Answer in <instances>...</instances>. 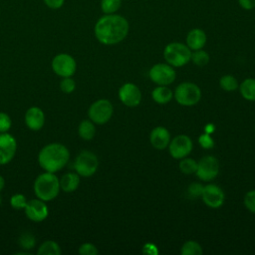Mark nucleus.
Returning a JSON list of instances; mask_svg holds the SVG:
<instances>
[{
  "instance_id": "20e7f679",
  "label": "nucleus",
  "mask_w": 255,
  "mask_h": 255,
  "mask_svg": "<svg viewBox=\"0 0 255 255\" xmlns=\"http://www.w3.org/2000/svg\"><path fill=\"white\" fill-rule=\"evenodd\" d=\"M165 61L173 67H182L190 61L191 51L182 43L173 42L165 46L163 51Z\"/></svg>"
},
{
  "instance_id": "473e14b6",
  "label": "nucleus",
  "mask_w": 255,
  "mask_h": 255,
  "mask_svg": "<svg viewBox=\"0 0 255 255\" xmlns=\"http://www.w3.org/2000/svg\"><path fill=\"white\" fill-rule=\"evenodd\" d=\"M198 142L200 144L201 147L205 148V149H209L211 147L214 146V140L213 138L209 135V133H202L199 138H198Z\"/></svg>"
},
{
  "instance_id": "7c9ffc66",
  "label": "nucleus",
  "mask_w": 255,
  "mask_h": 255,
  "mask_svg": "<svg viewBox=\"0 0 255 255\" xmlns=\"http://www.w3.org/2000/svg\"><path fill=\"white\" fill-rule=\"evenodd\" d=\"M60 88H61V91L64 92V93H67V94H70L72 93L75 88H76V83L74 80H72L70 77H65L61 83H60Z\"/></svg>"
},
{
  "instance_id": "a19ab883",
  "label": "nucleus",
  "mask_w": 255,
  "mask_h": 255,
  "mask_svg": "<svg viewBox=\"0 0 255 255\" xmlns=\"http://www.w3.org/2000/svg\"><path fill=\"white\" fill-rule=\"evenodd\" d=\"M1 201H2V198H1V196H0V204H1Z\"/></svg>"
},
{
  "instance_id": "cd10ccee",
  "label": "nucleus",
  "mask_w": 255,
  "mask_h": 255,
  "mask_svg": "<svg viewBox=\"0 0 255 255\" xmlns=\"http://www.w3.org/2000/svg\"><path fill=\"white\" fill-rule=\"evenodd\" d=\"M220 87L227 92H231V91H235L238 88V83L237 80L231 76V75H225L220 79Z\"/></svg>"
},
{
  "instance_id": "dca6fc26",
  "label": "nucleus",
  "mask_w": 255,
  "mask_h": 255,
  "mask_svg": "<svg viewBox=\"0 0 255 255\" xmlns=\"http://www.w3.org/2000/svg\"><path fill=\"white\" fill-rule=\"evenodd\" d=\"M25 123L32 130H39L43 128L45 123V116L43 111L38 107L30 108L25 115Z\"/></svg>"
},
{
  "instance_id": "a211bd4d",
  "label": "nucleus",
  "mask_w": 255,
  "mask_h": 255,
  "mask_svg": "<svg viewBox=\"0 0 255 255\" xmlns=\"http://www.w3.org/2000/svg\"><path fill=\"white\" fill-rule=\"evenodd\" d=\"M206 43V35L203 30L199 28H195L189 31L186 37L187 47L191 50H199L203 48Z\"/></svg>"
},
{
  "instance_id": "f257e3e1",
  "label": "nucleus",
  "mask_w": 255,
  "mask_h": 255,
  "mask_svg": "<svg viewBox=\"0 0 255 255\" xmlns=\"http://www.w3.org/2000/svg\"><path fill=\"white\" fill-rule=\"evenodd\" d=\"M128 33L126 18L117 14H106L95 25V36L104 45H115L123 41Z\"/></svg>"
},
{
  "instance_id": "393cba45",
  "label": "nucleus",
  "mask_w": 255,
  "mask_h": 255,
  "mask_svg": "<svg viewBox=\"0 0 255 255\" xmlns=\"http://www.w3.org/2000/svg\"><path fill=\"white\" fill-rule=\"evenodd\" d=\"M181 254L182 255H201L202 248L195 241H187L181 247Z\"/></svg>"
},
{
  "instance_id": "c756f323",
  "label": "nucleus",
  "mask_w": 255,
  "mask_h": 255,
  "mask_svg": "<svg viewBox=\"0 0 255 255\" xmlns=\"http://www.w3.org/2000/svg\"><path fill=\"white\" fill-rule=\"evenodd\" d=\"M10 203H11V206L14 208V209H24L26 204H27V200H26V197L23 195V194H14L12 197H11V200H10Z\"/></svg>"
},
{
  "instance_id": "9d476101",
  "label": "nucleus",
  "mask_w": 255,
  "mask_h": 255,
  "mask_svg": "<svg viewBox=\"0 0 255 255\" xmlns=\"http://www.w3.org/2000/svg\"><path fill=\"white\" fill-rule=\"evenodd\" d=\"M219 172L218 160L212 155L203 156L197 162L196 175L203 181H210L214 179Z\"/></svg>"
},
{
  "instance_id": "f8f14e48",
  "label": "nucleus",
  "mask_w": 255,
  "mask_h": 255,
  "mask_svg": "<svg viewBox=\"0 0 255 255\" xmlns=\"http://www.w3.org/2000/svg\"><path fill=\"white\" fill-rule=\"evenodd\" d=\"M203 202L211 208H219L224 203V192L215 184H207L203 187L201 194Z\"/></svg>"
},
{
  "instance_id": "39448f33",
  "label": "nucleus",
  "mask_w": 255,
  "mask_h": 255,
  "mask_svg": "<svg viewBox=\"0 0 255 255\" xmlns=\"http://www.w3.org/2000/svg\"><path fill=\"white\" fill-rule=\"evenodd\" d=\"M174 98L179 105L190 107L199 102L201 91L193 83H182L175 89Z\"/></svg>"
},
{
  "instance_id": "58836bf2",
  "label": "nucleus",
  "mask_w": 255,
  "mask_h": 255,
  "mask_svg": "<svg viewBox=\"0 0 255 255\" xmlns=\"http://www.w3.org/2000/svg\"><path fill=\"white\" fill-rule=\"evenodd\" d=\"M238 2L240 6L246 10H251L255 7V0H238Z\"/></svg>"
},
{
  "instance_id": "7ed1b4c3",
  "label": "nucleus",
  "mask_w": 255,
  "mask_h": 255,
  "mask_svg": "<svg viewBox=\"0 0 255 255\" xmlns=\"http://www.w3.org/2000/svg\"><path fill=\"white\" fill-rule=\"evenodd\" d=\"M36 196L43 201L54 199L60 191V180L53 172H44L36 178L34 182Z\"/></svg>"
},
{
  "instance_id": "f704fd0d",
  "label": "nucleus",
  "mask_w": 255,
  "mask_h": 255,
  "mask_svg": "<svg viewBox=\"0 0 255 255\" xmlns=\"http://www.w3.org/2000/svg\"><path fill=\"white\" fill-rule=\"evenodd\" d=\"M11 127V119L10 117L0 112V132H6Z\"/></svg>"
},
{
  "instance_id": "1a4fd4ad",
  "label": "nucleus",
  "mask_w": 255,
  "mask_h": 255,
  "mask_svg": "<svg viewBox=\"0 0 255 255\" xmlns=\"http://www.w3.org/2000/svg\"><path fill=\"white\" fill-rule=\"evenodd\" d=\"M76 68H77L76 61L69 54H65V53L58 54L52 60L53 71L57 75L63 78L73 76L74 73L76 72Z\"/></svg>"
},
{
  "instance_id": "5701e85b",
  "label": "nucleus",
  "mask_w": 255,
  "mask_h": 255,
  "mask_svg": "<svg viewBox=\"0 0 255 255\" xmlns=\"http://www.w3.org/2000/svg\"><path fill=\"white\" fill-rule=\"evenodd\" d=\"M62 251L59 244L52 240H48L42 243L37 251V254L39 255H60Z\"/></svg>"
},
{
  "instance_id": "4c0bfd02",
  "label": "nucleus",
  "mask_w": 255,
  "mask_h": 255,
  "mask_svg": "<svg viewBox=\"0 0 255 255\" xmlns=\"http://www.w3.org/2000/svg\"><path fill=\"white\" fill-rule=\"evenodd\" d=\"M142 252L144 254H150V255H157L158 251H157V247L156 245L152 244V243H147L143 246L142 248Z\"/></svg>"
},
{
  "instance_id": "bb28decb",
  "label": "nucleus",
  "mask_w": 255,
  "mask_h": 255,
  "mask_svg": "<svg viewBox=\"0 0 255 255\" xmlns=\"http://www.w3.org/2000/svg\"><path fill=\"white\" fill-rule=\"evenodd\" d=\"M190 60H191V61L193 62V64H195L196 66L203 67V66H205V65L208 64V62H209V55H208L205 51H203V50H201V49L195 50V52L191 53V58H190Z\"/></svg>"
},
{
  "instance_id": "9b49d317",
  "label": "nucleus",
  "mask_w": 255,
  "mask_h": 255,
  "mask_svg": "<svg viewBox=\"0 0 255 255\" xmlns=\"http://www.w3.org/2000/svg\"><path fill=\"white\" fill-rule=\"evenodd\" d=\"M169 153L173 158L181 159L187 156L192 149V141L185 134L176 135L169 142Z\"/></svg>"
},
{
  "instance_id": "412c9836",
  "label": "nucleus",
  "mask_w": 255,
  "mask_h": 255,
  "mask_svg": "<svg viewBox=\"0 0 255 255\" xmlns=\"http://www.w3.org/2000/svg\"><path fill=\"white\" fill-rule=\"evenodd\" d=\"M239 90L244 99L248 101H255V79L249 78L244 80L241 83Z\"/></svg>"
},
{
  "instance_id": "ddd939ff",
  "label": "nucleus",
  "mask_w": 255,
  "mask_h": 255,
  "mask_svg": "<svg viewBox=\"0 0 255 255\" xmlns=\"http://www.w3.org/2000/svg\"><path fill=\"white\" fill-rule=\"evenodd\" d=\"M17 148L16 139L9 133H0V164H6L14 157Z\"/></svg>"
},
{
  "instance_id": "c85d7f7f",
  "label": "nucleus",
  "mask_w": 255,
  "mask_h": 255,
  "mask_svg": "<svg viewBox=\"0 0 255 255\" xmlns=\"http://www.w3.org/2000/svg\"><path fill=\"white\" fill-rule=\"evenodd\" d=\"M36 244L35 236L29 232H24L19 237V245L26 250L32 249Z\"/></svg>"
},
{
  "instance_id": "e433bc0d",
  "label": "nucleus",
  "mask_w": 255,
  "mask_h": 255,
  "mask_svg": "<svg viewBox=\"0 0 255 255\" xmlns=\"http://www.w3.org/2000/svg\"><path fill=\"white\" fill-rule=\"evenodd\" d=\"M44 4L50 8V9H60L64 3H65V0H43Z\"/></svg>"
},
{
  "instance_id": "f03ea898",
  "label": "nucleus",
  "mask_w": 255,
  "mask_h": 255,
  "mask_svg": "<svg viewBox=\"0 0 255 255\" xmlns=\"http://www.w3.org/2000/svg\"><path fill=\"white\" fill-rule=\"evenodd\" d=\"M69 158V149L61 143H50L44 146L38 155V161L41 167L53 173L62 169Z\"/></svg>"
},
{
  "instance_id": "a878e982",
  "label": "nucleus",
  "mask_w": 255,
  "mask_h": 255,
  "mask_svg": "<svg viewBox=\"0 0 255 255\" xmlns=\"http://www.w3.org/2000/svg\"><path fill=\"white\" fill-rule=\"evenodd\" d=\"M122 5V0H102L101 9L105 14H114Z\"/></svg>"
},
{
  "instance_id": "aec40b11",
  "label": "nucleus",
  "mask_w": 255,
  "mask_h": 255,
  "mask_svg": "<svg viewBox=\"0 0 255 255\" xmlns=\"http://www.w3.org/2000/svg\"><path fill=\"white\" fill-rule=\"evenodd\" d=\"M152 100L160 105L167 104L173 97L172 91L166 86H158L151 93Z\"/></svg>"
},
{
  "instance_id": "423d86ee",
  "label": "nucleus",
  "mask_w": 255,
  "mask_h": 255,
  "mask_svg": "<svg viewBox=\"0 0 255 255\" xmlns=\"http://www.w3.org/2000/svg\"><path fill=\"white\" fill-rule=\"evenodd\" d=\"M99 166V160L95 153L89 150H83L75 159L74 167L79 175L84 177L92 176Z\"/></svg>"
},
{
  "instance_id": "6e6552de",
  "label": "nucleus",
  "mask_w": 255,
  "mask_h": 255,
  "mask_svg": "<svg viewBox=\"0 0 255 255\" xmlns=\"http://www.w3.org/2000/svg\"><path fill=\"white\" fill-rule=\"evenodd\" d=\"M150 80L158 86H167L175 80V71L170 65L156 64L152 66L148 72Z\"/></svg>"
},
{
  "instance_id": "ea45409f",
  "label": "nucleus",
  "mask_w": 255,
  "mask_h": 255,
  "mask_svg": "<svg viewBox=\"0 0 255 255\" xmlns=\"http://www.w3.org/2000/svg\"><path fill=\"white\" fill-rule=\"evenodd\" d=\"M4 184H5V181H4V178L0 175V191L2 190V188L4 187Z\"/></svg>"
},
{
  "instance_id": "2f4dec72",
  "label": "nucleus",
  "mask_w": 255,
  "mask_h": 255,
  "mask_svg": "<svg viewBox=\"0 0 255 255\" xmlns=\"http://www.w3.org/2000/svg\"><path fill=\"white\" fill-rule=\"evenodd\" d=\"M244 204L249 211L255 213V190H250L245 194Z\"/></svg>"
},
{
  "instance_id": "b1692460",
  "label": "nucleus",
  "mask_w": 255,
  "mask_h": 255,
  "mask_svg": "<svg viewBox=\"0 0 255 255\" xmlns=\"http://www.w3.org/2000/svg\"><path fill=\"white\" fill-rule=\"evenodd\" d=\"M179 168L184 174H192L196 172L197 162L189 157H183L179 162Z\"/></svg>"
},
{
  "instance_id": "f3484780",
  "label": "nucleus",
  "mask_w": 255,
  "mask_h": 255,
  "mask_svg": "<svg viewBox=\"0 0 255 255\" xmlns=\"http://www.w3.org/2000/svg\"><path fill=\"white\" fill-rule=\"evenodd\" d=\"M150 143L156 149L165 148L170 142L169 131L163 127L154 128L150 132Z\"/></svg>"
},
{
  "instance_id": "2eb2a0df",
  "label": "nucleus",
  "mask_w": 255,
  "mask_h": 255,
  "mask_svg": "<svg viewBox=\"0 0 255 255\" xmlns=\"http://www.w3.org/2000/svg\"><path fill=\"white\" fill-rule=\"evenodd\" d=\"M24 209L27 217L35 222L43 221L47 218L49 213L47 205L41 199H32L27 201Z\"/></svg>"
},
{
  "instance_id": "4468645a",
  "label": "nucleus",
  "mask_w": 255,
  "mask_h": 255,
  "mask_svg": "<svg viewBox=\"0 0 255 255\" xmlns=\"http://www.w3.org/2000/svg\"><path fill=\"white\" fill-rule=\"evenodd\" d=\"M119 97L124 105L128 107H136L140 103L141 93L137 86L131 83H127L121 87Z\"/></svg>"
},
{
  "instance_id": "0eeeda50",
  "label": "nucleus",
  "mask_w": 255,
  "mask_h": 255,
  "mask_svg": "<svg viewBox=\"0 0 255 255\" xmlns=\"http://www.w3.org/2000/svg\"><path fill=\"white\" fill-rule=\"evenodd\" d=\"M114 109L110 101L102 99L98 100L95 103H93L89 109V118L92 120V122L103 125L106 124L113 115Z\"/></svg>"
},
{
  "instance_id": "c9c22d12",
  "label": "nucleus",
  "mask_w": 255,
  "mask_h": 255,
  "mask_svg": "<svg viewBox=\"0 0 255 255\" xmlns=\"http://www.w3.org/2000/svg\"><path fill=\"white\" fill-rule=\"evenodd\" d=\"M203 185L201 183H197V182H192L189 186H188V193L193 196V197H197V196H201L202 191H203Z\"/></svg>"
},
{
  "instance_id": "6ab92c4d",
  "label": "nucleus",
  "mask_w": 255,
  "mask_h": 255,
  "mask_svg": "<svg viewBox=\"0 0 255 255\" xmlns=\"http://www.w3.org/2000/svg\"><path fill=\"white\" fill-rule=\"evenodd\" d=\"M80 184V177L78 173L69 172L63 175L60 180V188L63 189L65 192H72L75 191Z\"/></svg>"
},
{
  "instance_id": "72a5a7b5",
  "label": "nucleus",
  "mask_w": 255,
  "mask_h": 255,
  "mask_svg": "<svg viewBox=\"0 0 255 255\" xmlns=\"http://www.w3.org/2000/svg\"><path fill=\"white\" fill-rule=\"evenodd\" d=\"M98 252L97 247L92 243H84L79 248V253L82 255H97Z\"/></svg>"
},
{
  "instance_id": "4be33fe9",
  "label": "nucleus",
  "mask_w": 255,
  "mask_h": 255,
  "mask_svg": "<svg viewBox=\"0 0 255 255\" xmlns=\"http://www.w3.org/2000/svg\"><path fill=\"white\" fill-rule=\"evenodd\" d=\"M78 132H79V135L83 139L90 140L95 136L96 128H95L94 124L91 121L85 120L80 124L79 128H78Z\"/></svg>"
}]
</instances>
